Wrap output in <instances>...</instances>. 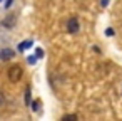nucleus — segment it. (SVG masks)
Listing matches in <instances>:
<instances>
[{"label": "nucleus", "instance_id": "f8f14e48", "mask_svg": "<svg viewBox=\"0 0 122 121\" xmlns=\"http://www.w3.org/2000/svg\"><path fill=\"white\" fill-rule=\"evenodd\" d=\"M107 2H109V0H102V5L105 7V5H107Z\"/></svg>", "mask_w": 122, "mask_h": 121}, {"label": "nucleus", "instance_id": "9b49d317", "mask_svg": "<svg viewBox=\"0 0 122 121\" xmlns=\"http://www.w3.org/2000/svg\"><path fill=\"white\" fill-rule=\"evenodd\" d=\"M12 2H14V0H7V4H5V7H7V9H9V7H10V5H12Z\"/></svg>", "mask_w": 122, "mask_h": 121}, {"label": "nucleus", "instance_id": "9d476101", "mask_svg": "<svg viewBox=\"0 0 122 121\" xmlns=\"http://www.w3.org/2000/svg\"><path fill=\"white\" fill-rule=\"evenodd\" d=\"M4 103H5L4 101V96H2V92H0V106H4Z\"/></svg>", "mask_w": 122, "mask_h": 121}, {"label": "nucleus", "instance_id": "6e6552de", "mask_svg": "<svg viewBox=\"0 0 122 121\" xmlns=\"http://www.w3.org/2000/svg\"><path fill=\"white\" fill-rule=\"evenodd\" d=\"M32 109H34V111H37V109H39V101L32 103Z\"/></svg>", "mask_w": 122, "mask_h": 121}, {"label": "nucleus", "instance_id": "0eeeda50", "mask_svg": "<svg viewBox=\"0 0 122 121\" xmlns=\"http://www.w3.org/2000/svg\"><path fill=\"white\" fill-rule=\"evenodd\" d=\"M25 103L30 104V87H27V91H25Z\"/></svg>", "mask_w": 122, "mask_h": 121}, {"label": "nucleus", "instance_id": "f257e3e1", "mask_svg": "<svg viewBox=\"0 0 122 121\" xmlns=\"http://www.w3.org/2000/svg\"><path fill=\"white\" fill-rule=\"evenodd\" d=\"M22 74H24V69H22V66H19V64H14V66L9 67V71H7V76H9V81H10V82L20 81Z\"/></svg>", "mask_w": 122, "mask_h": 121}, {"label": "nucleus", "instance_id": "20e7f679", "mask_svg": "<svg viewBox=\"0 0 122 121\" xmlns=\"http://www.w3.org/2000/svg\"><path fill=\"white\" fill-rule=\"evenodd\" d=\"M14 24H15V17H14V15H9V17L2 22V25H4V27H7V29H12V25H14Z\"/></svg>", "mask_w": 122, "mask_h": 121}, {"label": "nucleus", "instance_id": "ddd939ff", "mask_svg": "<svg viewBox=\"0 0 122 121\" xmlns=\"http://www.w3.org/2000/svg\"><path fill=\"white\" fill-rule=\"evenodd\" d=\"M0 2H2V0H0Z\"/></svg>", "mask_w": 122, "mask_h": 121}, {"label": "nucleus", "instance_id": "39448f33", "mask_svg": "<svg viewBox=\"0 0 122 121\" xmlns=\"http://www.w3.org/2000/svg\"><path fill=\"white\" fill-rule=\"evenodd\" d=\"M29 47H32V40H27V42H22V44L19 46V51H25V49H29Z\"/></svg>", "mask_w": 122, "mask_h": 121}, {"label": "nucleus", "instance_id": "1a4fd4ad", "mask_svg": "<svg viewBox=\"0 0 122 121\" xmlns=\"http://www.w3.org/2000/svg\"><path fill=\"white\" fill-rule=\"evenodd\" d=\"M35 54H37V57H42V56H44V52H42V49H37V52H35Z\"/></svg>", "mask_w": 122, "mask_h": 121}, {"label": "nucleus", "instance_id": "423d86ee", "mask_svg": "<svg viewBox=\"0 0 122 121\" xmlns=\"http://www.w3.org/2000/svg\"><path fill=\"white\" fill-rule=\"evenodd\" d=\"M74 121V119H77V114H65V116H62V121Z\"/></svg>", "mask_w": 122, "mask_h": 121}, {"label": "nucleus", "instance_id": "f03ea898", "mask_svg": "<svg viewBox=\"0 0 122 121\" xmlns=\"http://www.w3.org/2000/svg\"><path fill=\"white\" fill-rule=\"evenodd\" d=\"M79 29H80V25H79V19H77V17L69 19V22H67V32H69V34H77Z\"/></svg>", "mask_w": 122, "mask_h": 121}, {"label": "nucleus", "instance_id": "7ed1b4c3", "mask_svg": "<svg viewBox=\"0 0 122 121\" xmlns=\"http://www.w3.org/2000/svg\"><path fill=\"white\" fill-rule=\"evenodd\" d=\"M15 56V52L12 49H2L0 51V61H10Z\"/></svg>", "mask_w": 122, "mask_h": 121}]
</instances>
